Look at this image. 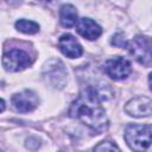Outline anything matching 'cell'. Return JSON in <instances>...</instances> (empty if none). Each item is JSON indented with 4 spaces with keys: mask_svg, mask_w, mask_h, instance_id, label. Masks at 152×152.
<instances>
[{
    "mask_svg": "<svg viewBox=\"0 0 152 152\" xmlns=\"http://www.w3.org/2000/svg\"><path fill=\"white\" fill-rule=\"evenodd\" d=\"M58 48L62 51V53L69 58H77L83 53V49L81 44L77 42V39L74 36L69 33L61 36V38L58 39Z\"/></svg>",
    "mask_w": 152,
    "mask_h": 152,
    "instance_id": "8",
    "label": "cell"
},
{
    "mask_svg": "<svg viewBox=\"0 0 152 152\" xmlns=\"http://www.w3.org/2000/svg\"><path fill=\"white\" fill-rule=\"evenodd\" d=\"M125 112L133 118L148 116L152 113V100L146 96L134 97L126 103Z\"/></svg>",
    "mask_w": 152,
    "mask_h": 152,
    "instance_id": "6",
    "label": "cell"
},
{
    "mask_svg": "<svg viewBox=\"0 0 152 152\" xmlns=\"http://www.w3.org/2000/svg\"><path fill=\"white\" fill-rule=\"evenodd\" d=\"M12 104L20 113L32 112L38 106V97L31 90H23L12 96Z\"/></svg>",
    "mask_w": 152,
    "mask_h": 152,
    "instance_id": "7",
    "label": "cell"
},
{
    "mask_svg": "<svg viewBox=\"0 0 152 152\" xmlns=\"http://www.w3.org/2000/svg\"><path fill=\"white\" fill-rule=\"evenodd\" d=\"M15 28L26 34H34L39 31V25L32 20L19 19L18 21H15Z\"/></svg>",
    "mask_w": 152,
    "mask_h": 152,
    "instance_id": "11",
    "label": "cell"
},
{
    "mask_svg": "<svg viewBox=\"0 0 152 152\" xmlns=\"http://www.w3.org/2000/svg\"><path fill=\"white\" fill-rule=\"evenodd\" d=\"M127 49L134 59L145 65H152V38L137 36L127 43Z\"/></svg>",
    "mask_w": 152,
    "mask_h": 152,
    "instance_id": "3",
    "label": "cell"
},
{
    "mask_svg": "<svg viewBox=\"0 0 152 152\" xmlns=\"http://www.w3.org/2000/svg\"><path fill=\"white\" fill-rule=\"evenodd\" d=\"M148 84H150V89L152 90V72H151L150 76H148Z\"/></svg>",
    "mask_w": 152,
    "mask_h": 152,
    "instance_id": "14",
    "label": "cell"
},
{
    "mask_svg": "<svg viewBox=\"0 0 152 152\" xmlns=\"http://www.w3.org/2000/svg\"><path fill=\"white\" fill-rule=\"evenodd\" d=\"M112 44L114 46H118V48H124V46H127V42L125 39V36L122 33H116L115 36H113L112 38Z\"/></svg>",
    "mask_w": 152,
    "mask_h": 152,
    "instance_id": "13",
    "label": "cell"
},
{
    "mask_svg": "<svg viewBox=\"0 0 152 152\" xmlns=\"http://www.w3.org/2000/svg\"><path fill=\"white\" fill-rule=\"evenodd\" d=\"M4 109H5V101L1 100V112H4Z\"/></svg>",
    "mask_w": 152,
    "mask_h": 152,
    "instance_id": "15",
    "label": "cell"
},
{
    "mask_svg": "<svg viewBox=\"0 0 152 152\" xmlns=\"http://www.w3.org/2000/svg\"><path fill=\"white\" fill-rule=\"evenodd\" d=\"M76 31L86 39L88 40H94L99 38L102 33L101 26L91 20L90 18H81L78 19V23L76 25Z\"/></svg>",
    "mask_w": 152,
    "mask_h": 152,
    "instance_id": "9",
    "label": "cell"
},
{
    "mask_svg": "<svg viewBox=\"0 0 152 152\" xmlns=\"http://www.w3.org/2000/svg\"><path fill=\"white\" fill-rule=\"evenodd\" d=\"M59 21L62 24V26L70 28L77 25L78 23V17H77V11L75 8V6L66 4L63 5L59 10Z\"/></svg>",
    "mask_w": 152,
    "mask_h": 152,
    "instance_id": "10",
    "label": "cell"
},
{
    "mask_svg": "<svg viewBox=\"0 0 152 152\" xmlns=\"http://www.w3.org/2000/svg\"><path fill=\"white\" fill-rule=\"evenodd\" d=\"M106 96L94 86L86 87L69 108V116L82 121L94 132H102L108 126V118L101 102Z\"/></svg>",
    "mask_w": 152,
    "mask_h": 152,
    "instance_id": "1",
    "label": "cell"
},
{
    "mask_svg": "<svg viewBox=\"0 0 152 152\" xmlns=\"http://www.w3.org/2000/svg\"><path fill=\"white\" fill-rule=\"evenodd\" d=\"M30 64H31L30 56L23 50L12 49L8 52L4 53L2 65H4L5 70H7V71H11V72L20 71V70L25 69L26 66H28Z\"/></svg>",
    "mask_w": 152,
    "mask_h": 152,
    "instance_id": "4",
    "label": "cell"
},
{
    "mask_svg": "<svg viewBox=\"0 0 152 152\" xmlns=\"http://www.w3.org/2000/svg\"><path fill=\"white\" fill-rule=\"evenodd\" d=\"M125 140L132 151L144 152L152 142V131L146 125H128L125 129Z\"/></svg>",
    "mask_w": 152,
    "mask_h": 152,
    "instance_id": "2",
    "label": "cell"
},
{
    "mask_svg": "<svg viewBox=\"0 0 152 152\" xmlns=\"http://www.w3.org/2000/svg\"><path fill=\"white\" fill-rule=\"evenodd\" d=\"M94 152H120V148L113 141H101L94 147Z\"/></svg>",
    "mask_w": 152,
    "mask_h": 152,
    "instance_id": "12",
    "label": "cell"
},
{
    "mask_svg": "<svg viewBox=\"0 0 152 152\" xmlns=\"http://www.w3.org/2000/svg\"><path fill=\"white\" fill-rule=\"evenodd\" d=\"M131 71H132V66L129 61L120 56L109 58L104 63V72L115 81L127 78Z\"/></svg>",
    "mask_w": 152,
    "mask_h": 152,
    "instance_id": "5",
    "label": "cell"
}]
</instances>
